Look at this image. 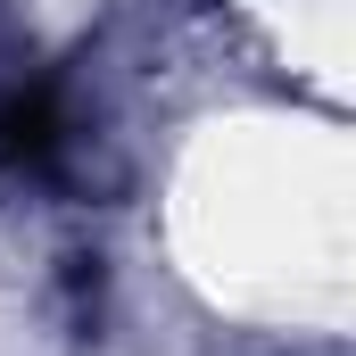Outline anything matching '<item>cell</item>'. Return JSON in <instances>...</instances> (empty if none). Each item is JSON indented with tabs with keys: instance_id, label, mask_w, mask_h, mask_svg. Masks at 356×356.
Returning <instances> with one entry per match:
<instances>
[{
	"instance_id": "cell-1",
	"label": "cell",
	"mask_w": 356,
	"mask_h": 356,
	"mask_svg": "<svg viewBox=\"0 0 356 356\" xmlns=\"http://www.w3.org/2000/svg\"><path fill=\"white\" fill-rule=\"evenodd\" d=\"M67 149V116L50 83H0V158L8 166H50Z\"/></svg>"
}]
</instances>
